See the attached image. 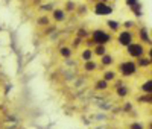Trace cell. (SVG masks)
<instances>
[{"mask_svg":"<svg viewBox=\"0 0 152 129\" xmlns=\"http://www.w3.org/2000/svg\"><path fill=\"white\" fill-rule=\"evenodd\" d=\"M119 77H122V79H132V77H135L138 73H140V70H138L135 61L132 59H122L119 64H117V69H116Z\"/></svg>","mask_w":152,"mask_h":129,"instance_id":"6da1fadb","label":"cell"},{"mask_svg":"<svg viewBox=\"0 0 152 129\" xmlns=\"http://www.w3.org/2000/svg\"><path fill=\"white\" fill-rule=\"evenodd\" d=\"M90 40L93 41V44H99V46H110L114 43V35L110 34L105 28H96L93 31H90Z\"/></svg>","mask_w":152,"mask_h":129,"instance_id":"7a4b0ae2","label":"cell"},{"mask_svg":"<svg viewBox=\"0 0 152 129\" xmlns=\"http://www.w3.org/2000/svg\"><path fill=\"white\" fill-rule=\"evenodd\" d=\"M125 53H126V56H128V59L137 61L138 58L145 56V53H146V46H143L142 43H138V41H134V43H131L128 47H125Z\"/></svg>","mask_w":152,"mask_h":129,"instance_id":"3957f363","label":"cell"},{"mask_svg":"<svg viewBox=\"0 0 152 129\" xmlns=\"http://www.w3.org/2000/svg\"><path fill=\"white\" fill-rule=\"evenodd\" d=\"M114 41H116L117 46L120 47H128L131 43L135 41V32L134 31H125V29H120L116 35H114Z\"/></svg>","mask_w":152,"mask_h":129,"instance_id":"277c9868","label":"cell"},{"mask_svg":"<svg viewBox=\"0 0 152 129\" xmlns=\"http://www.w3.org/2000/svg\"><path fill=\"white\" fill-rule=\"evenodd\" d=\"M91 12L97 17H105L110 18L114 14V6L111 3H102V2H96L91 5Z\"/></svg>","mask_w":152,"mask_h":129,"instance_id":"5b68a950","label":"cell"},{"mask_svg":"<svg viewBox=\"0 0 152 129\" xmlns=\"http://www.w3.org/2000/svg\"><path fill=\"white\" fill-rule=\"evenodd\" d=\"M135 41L142 43L146 47H151V31L146 24L142 26H137L135 29Z\"/></svg>","mask_w":152,"mask_h":129,"instance_id":"8992f818","label":"cell"},{"mask_svg":"<svg viewBox=\"0 0 152 129\" xmlns=\"http://www.w3.org/2000/svg\"><path fill=\"white\" fill-rule=\"evenodd\" d=\"M49 17H50V20H52L53 23H56V24H62V23H66V21H67L69 14L59 6V8H53Z\"/></svg>","mask_w":152,"mask_h":129,"instance_id":"52a82bcc","label":"cell"},{"mask_svg":"<svg viewBox=\"0 0 152 129\" xmlns=\"http://www.w3.org/2000/svg\"><path fill=\"white\" fill-rule=\"evenodd\" d=\"M99 66H100V69H113L114 66H116V56H114L113 53H108L107 55H104L102 58H99Z\"/></svg>","mask_w":152,"mask_h":129,"instance_id":"ba28073f","label":"cell"},{"mask_svg":"<svg viewBox=\"0 0 152 129\" xmlns=\"http://www.w3.org/2000/svg\"><path fill=\"white\" fill-rule=\"evenodd\" d=\"M105 29L110 32V34H113V35H116L120 29H122V21H119V20H116V18H107L105 20Z\"/></svg>","mask_w":152,"mask_h":129,"instance_id":"9c48e42d","label":"cell"},{"mask_svg":"<svg viewBox=\"0 0 152 129\" xmlns=\"http://www.w3.org/2000/svg\"><path fill=\"white\" fill-rule=\"evenodd\" d=\"M100 77H102L104 81H107L110 85L114 82V81H117L119 79V74H117V71H116V69H104L102 70V73H100Z\"/></svg>","mask_w":152,"mask_h":129,"instance_id":"30bf717a","label":"cell"},{"mask_svg":"<svg viewBox=\"0 0 152 129\" xmlns=\"http://www.w3.org/2000/svg\"><path fill=\"white\" fill-rule=\"evenodd\" d=\"M82 70L85 71V73H96V71H99L100 70V66H99V62L97 61H94V59H91V61H85V62H82Z\"/></svg>","mask_w":152,"mask_h":129,"instance_id":"8fae6325","label":"cell"},{"mask_svg":"<svg viewBox=\"0 0 152 129\" xmlns=\"http://www.w3.org/2000/svg\"><path fill=\"white\" fill-rule=\"evenodd\" d=\"M73 53H75V50H73L70 46H67V44H64V46H59V47H58V55H59L62 59H66V61L72 59Z\"/></svg>","mask_w":152,"mask_h":129,"instance_id":"7c38bea8","label":"cell"},{"mask_svg":"<svg viewBox=\"0 0 152 129\" xmlns=\"http://www.w3.org/2000/svg\"><path fill=\"white\" fill-rule=\"evenodd\" d=\"M110 87H111V85H110L107 81H104L102 77H97V79L93 82V88L96 90L97 93H105V91H108Z\"/></svg>","mask_w":152,"mask_h":129,"instance_id":"4fadbf2b","label":"cell"},{"mask_svg":"<svg viewBox=\"0 0 152 129\" xmlns=\"http://www.w3.org/2000/svg\"><path fill=\"white\" fill-rule=\"evenodd\" d=\"M135 64H137V67H138V70H151V66H152V59H149L148 56H142V58H138L137 61H135Z\"/></svg>","mask_w":152,"mask_h":129,"instance_id":"5bb4252c","label":"cell"},{"mask_svg":"<svg viewBox=\"0 0 152 129\" xmlns=\"http://www.w3.org/2000/svg\"><path fill=\"white\" fill-rule=\"evenodd\" d=\"M140 91H142V94H152V79H151V76L145 77V79L142 81Z\"/></svg>","mask_w":152,"mask_h":129,"instance_id":"9a60e30c","label":"cell"},{"mask_svg":"<svg viewBox=\"0 0 152 129\" xmlns=\"http://www.w3.org/2000/svg\"><path fill=\"white\" fill-rule=\"evenodd\" d=\"M91 50H93V56L97 58V59H99V58H102L104 55H107L108 52H110V50H108V46H99V44L93 46Z\"/></svg>","mask_w":152,"mask_h":129,"instance_id":"2e32d148","label":"cell"},{"mask_svg":"<svg viewBox=\"0 0 152 129\" xmlns=\"http://www.w3.org/2000/svg\"><path fill=\"white\" fill-rule=\"evenodd\" d=\"M49 24H52V20H50L49 14H40L37 17V26H40V28H47Z\"/></svg>","mask_w":152,"mask_h":129,"instance_id":"e0dca14e","label":"cell"},{"mask_svg":"<svg viewBox=\"0 0 152 129\" xmlns=\"http://www.w3.org/2000/svg\"><path fill=\"white\" fill-rule=\"evenodd\" d=\"M79 58H81L82 62L94 59V56H93V50H91V49H87V47H82L81 52H79Z\"/></svg>","mask_w":152,"mask_h":129,"instance_id":"ac0fdd59","label":"cell"},{"mask_svg":"<svg viewBox=\"0 0 152 129\" xmlns=\"http://www.w3.org/2000/svg\"><path fill=\"white\" fill-rule=\"evenodd\" d=\"M76 6H78V5H76V2H73V0H66L64 5H62L61 8L64 9V11L67 12V14H72V12H75V11H76Z\"/></svg>","mask_w":152,"mask_h":129,"instance_id":"d6986e66","label":"cell"},{"mask_svg":"<svg viewBox=\"0 0 152 129\" xmlns=\"http://www.w3.org/2000/svg\"><path fill=\"white\" fill-rule=\"evenodd\" d=\"M131 12L134 14L135 18H142V17H143V5H142L140 2L135 3V5L131 8Z\"/></svg>","mask_w":152,"mask_h":129,"instance_id":"ffe728a7","label":"cell"},{"mask_svg":"<svg viewBox=\"0 0 152 129\" xmlns=\"http://www.w3.org/2000/svg\"><path fill=\"white\" fill-rule=\"evenodd\" d=\"M122 29H125V31H134L135 32V29H137V21L135 20H125L123 23H122Z\"/></svg>","mask_w":152,"mask_h":129,"instance_id":"44dd1931","label":"cell"},{"mask_svg":"<svg viewBox=\"0 0 152 129\" xmlns=\"http://www.w3.org/2000/svg\"><path fill=\"white\" fill-rule=\"evenodd\" d=\"M135 100H137L138 103H143V105L151 106V103H152V94H140Z\"/></svg>","mask_w":152,"mask_h":129,"instance_id":"7402d4cb","label":"cell"},{"mask_svg":"<svg viewBox=\"0 0 152 129\" xmlns=\"http://www.w3.org/2000/svg\"><path fill=\"white\" fill-rule=\"evenodd\" d=\"M75 36L84 41V40H87V38L90 36V31H87V29L81 28V29H78V32H76V35H75Z\"/></svg>","mask_w":152,"mask_h":129,"instance_id":"603a6c76","label":"cell"},{"mask_svg":"<svg viewBox=\"0 0 152 129\" xmlns=\"http://www.w3.org/2000/svg\"><path fill=\"white\" fill-rule=\"evenodd\" d=\"M129 129H146V125L138 122V120H134V122L129 123Z\"/></svg>","mask_w":152,"mask_h":129,"instance_id":"cb8c5ba5","label":"cell"},{"mask_svg":"<svg viewBox=\"0 0 152 129\" xmlns=\"http://www.w3.org/2000/svg\"><path fill=\"white\" fill-rule=\"evenodd\" d=\"M53 8H55V6H53L52 3H44V5L40 6V11H41V14H47V12H52Z\"/></svg>","mask_w":152,"mask_h":129,"instance_id":"d4e9b609","label":"cell"},{"mask_svg":"<svg viewBox=\"0 0 152 129\" xmlns=\"http://www.w3.org/2000/svg\"><path fill=\"white\" fill-rule=\"evenodd\" d=\"M75 12H78L79 15H84V14H87V12H88V6L87 5H79V6H76V11Z\"/></svg>","mask_w":152,"mask_h":129,"instance_id":"484cf974","label":"cell"},{"mask_svg":"<svg viewBox=\"0 0 152 129\" xmlns=\"http://www.w3.org/2000/svg\"><path fill=\"white\" fill-rule=\"evenodd\" d=\"M122 109H123L125 112H131V111L134 109V105H132V103H131V102H126V103H125V105L122 106Z\"/></svg>","mask_w":152,"mask_h":129,"instance_id":"4316f807","label":"cell"},{"mask_svg":"<svg viewBox=\"0 0 152 129\" xmlns=\"http://www.w3.org/2000/svg\"><path fill=\"white\" fill-rule=\"evenodd\" d=\"M135 3H138V0H125V6L129 8V9H131Z\"/></svg>","mask_w":152,"mask_h":129,"instance_id":"83f0119b","label":"cell"},{"mask_svg":"<svg viewBox=\"0 0 152 129\" xmlns=\"http://www.w3.org/2000/svg\"><path fill=\"white\" fill-rule=\"evenodd\" d=\"M96 2H102V3H110L111 0H94V3H96Z\"/></svg>","mask_w":152,"mask_h":129,"instance_id":"f1b7e54d","label":"cell"},{"mask_svg":"<svg viewBox=\"0 0 152 129\" xmlns=\"http://www.w3.org/2000/svg\"><path fill=\"white\" fill-rule=\"evenodd\" d=\"M38 2H40V0H38Z\"/></svg>","mask_w":152,"mask_h":129,"instance_id":"f546056e","label":"cell"}]
</instances>
